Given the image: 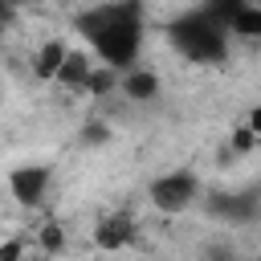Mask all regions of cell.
I'll return each mask as SVG.
<instances>
[{
	"label": "cell",
	"instance_id": "14",
	"mask_svg": "<svg viewBox=\"0 0 261 261\" xmlns=\"http://www.w3.org/2000/svg\"><path fill=\"white\" fill-rule=\"evenodd\" d=\"M20 257H24V241L20 237H12V241L0 245V261H20Z\"/></svg>",
	"mask_w": 261,
	"mask_h": 261
},
{
	"label": "cell",
	"instance_id": "19",
	"mask_svg": "<svg viewBox=\"0 0 261 261\" xmlns=\"http://www.w3.org/2000/svg\"><path fill=\"white\" fill-rule=\"evenodd\" d=\"M0 102H4V82H0Z\"/></svg>",
	"mask_w": 261,
	"mask_h": 261
},
{
	"label": "cell",
	"instance_id": "13",
	"mask_svg": "<svg viewBox=\"0 0 261 261\" xmlns=\"http://www.w3.org/2000/svg\"><path fill=\"white\" fill-rule=\"evenodd\" d=\"M37 241H41V249H49V253H57V249L65 245V228H61V224H45Z\"/></svg>",
	"mask_w": 261,
	"mask_h": 261
},
{
	"label": "cell",
	"instance_id": "4",
	"mask_svg": "<svg viewBox=\"0 0 261 261\" xmlns=\"http://www.w3.org/2000/svg\"><path fill=\"white\" fill-rule=\"evenodd\" d=\"M49 184H53V167L49 163H16L8 171V192L20 208H37L45 196H49Z\"/></svg>",
	"mask_w": 261,
	"mask_h": 261
},
{
	"label": "cell",
	"instance_id": "11",
	"mask_svg": "<svg viewBox=\"0 0 261 261\" xmlns=\"http://www.w3.org/2000/svg\"><path fill=\"white\" fill-rule=\"evenodd\" d=\"M228 33H237V37H245V41L261 37V4H249V8L228 24Z\"/></svg>",
	"mask_w": 261,
	"mask_h": 261
},
{
	"label": "cell",
	"instance_id": "12",
	"mask_svg": "<svg viewBox=\"0 0 261 261\" xmlns=\"http://www.w3.org/2000/svg\"><path fill=\"white\" fill-rule=\"evenodd\" d=\"M114 86H118V69H110V65H94V69H90V77H86V90H90V94H98V98H102V94H110Z\"/></svg>",
	"mask_w": 261,
	"mask_h": 261
},
{
	"label": "cell",
	"instance_id": "5",
	"mask_svg": "<svg viewBox=\"0 0 261 261\" xmlns=\"http://www.w3.org/2000/svg\"><path fill=\"white\" fill-rule=\"evenodd\" d=\"M135 241V220L126 216V212H118V216H106L98 228H94V245L98 249H106V253H114V249H126Z\"/></svg>",
	"mask_w": 261,
	"mask_h": 261
},
{
	"label": "cell",
	"instance_id": "16",
	"mask_svg": "<svg viewBox=\"0 0 261 261\" xmlns=\"http://www.w3.org/2000/svg\"><path fill=\"white\" fill-rule=\"evenodd\" d=\"M106 139H110V135H106L102 122H90V126H86V143H106Z\"/></svg>",
	"mask_w": 261,
	"mask_h": 261
},
{
	"label": "cell",
	"instance_id": "18",
	"mask_svg": "<svg viewBox=\"0 0 261 261\" xmlns=\"http://www.w3.org/2000/svg\"><path fill=\"white\" fill-rule=\"evenodd\" d=\"M8 4H12V8H20V4H33V0H8Z\"/></svg>",
	"mask_w": 261,
	"mask_h": 261
},
{
	"label": "cell",
	"instance_id": "9",
	"mask_svg": "<svg viewBox=\"0 0 261 261\" xmlns=\"http://www.w3.org/2000/svg\"><path fill=\"white\" fill-rule=\"evenodd\" d=\"M208 208L216 216H228V220H253L257 216V200L249 192H241V196H212Z\"/></svg>",
	"mask_w": 261,
	"mask_h": 261
},
{
	"label": "cell",
	"instance_id": "10",
	"mask_svg": "<svg viewBox=\"0 0 261 261\" xmlns=\"http://www.w3.org/2000/svg\"><path fill=\"white\" fill-rule=\"evenodd\" d=\"M249 4H253V0H208V4H204V12H208L216 24H224V33H228V24H232Z\"/></svg>",
	"mask_w": 261,
	"mask_h": 261
},
{
	"label": "cell",
	"instance_id": "17",
	"mask_svg": "<svg viewBox=\"0 0 261 261\" xmlns=\"http://www.w3.org/2000/svg\"><path fill=\"white\" fill-rule=\"evenodd\" d=\"M8 16H12V4H8V0H0V24H4Z\"/></svg>",
	"mask_w": 261,
	"mask_h": 261
},
{
	"label": "cell",
	"instance_id": "7",
	"mask_svg": "<svg viewBox=\"0 0 261 261\" xmlns=\"http://www.w3.org/2000/svg\"><path fill=\"white\" fill-rule=\"evenodd\" d=\"M90 69H94V61H90L86 53L65 49V61H61V69H57V77H53V82H61V86H69V90H86Z\"/></svg>",
	"mask_w": 261,
	"mask_h": 261
},
{
	"label": "cell",
	"instance_id": "1",
	"mask_svg": "<svg viewBox=\"0 0 261 261\" xmlns=\"http://www.w3.org/2000/svg\"><path fill=\"white\" fill-rule=\"evenodd\" d=\"M73 29L86 37V45L98 53L102 65L110 69H130L139 65V53H143V37H147V24H143V4L139 0H106V4H90L86 12L73 16Z\"/></svg>",
	"mask_w": 261,
	"mask_h": 261
},
{
	"label": "cell",
	"instance_id": "15",
	"mask_svg": "<svg viewBox=\"0 0 261 261\" xmlns=\"http://www.w3.org/2000/svg\"><path fill=\"white\" fill-rule=\"evenodd\" d=\"M232 147H237V151H249V147H253V122H249V126H237Z\"/></svg>",
	"mask_w": 261,
	"mask_h": 261
},
{
	"label": "cell",
	"instance_id": "20",
	"mask_svg": "<svg viewBox=\"0 0 261 261\" xmlns=\"http://www.w3.org/2000/svg\"><path fill=\"white\" fill-rule=\"evenodd\" d=\"M253 4H261V0H253Z\"/></svg>",
	"mask_w": 261,
	"mask_h": 261
},
{
	"label": "cell",
	"instance_id": "6",
	"mask_svg": "<svg viewBox=\"0 0 261 261\" xmlns=\"http://www.w3.org/2000/svg\"><path fill=\"white\" fill-rule=\"evenodd\" d=\"M118 90H122L130 102H151V98L159 94V73H151V69H143V65H130V69L118 73Z\"/></svg>",
	"mask_w": 261,
	"mask_h": 261
},
{
	"label": "cell",
	"instance_id": "2",
	"mask_svg": "<svg viewBox=\"0 0 261 261\" xmlns=\"http://www.w3.org/2000/svg\"><path fill=\"white\" fill-rule=\"evenodd\" d=\"M167 41L184 61H196V65H220L228 57V33L204 8H188L175 20H167Z\"/></svg>",
	"mask_w": 261,
	"mask_h": 261
},
{
	"label": "cell",
	"instance_id": "8",
	"mask_svg": "<svg viewBox=\"0 0 261 261\" xmlns=\"http://www.w3.org/2000/svg\"><path fill=\"white\" fill-rule=\"evenodd\" d=\"M65 41L61 37H53V41H45L41 49H37V57H33V73L37 77H45V82H53L57 77V69H61V61H65Z\"/></svg>",
	"mask_w": 261,
	"mask_h": 261
},
{
	"label": "cell",
	"instance_id": "3",
	"mask_svg": "<svg viewBox=\"0 0 261 261\" xmlns=\"http://www.w3.org/2000/svg\"><path fill=\"white\" fill-rule=\"evenodd\" d=\"M147 196H151V204H155L159 212H184V208H192L196 196H200V175L188 171V167L163 171L159 179H151Z\"/></svg>",
	"mask_w": 261,
	"mask_h": 261
}]
</instances>
